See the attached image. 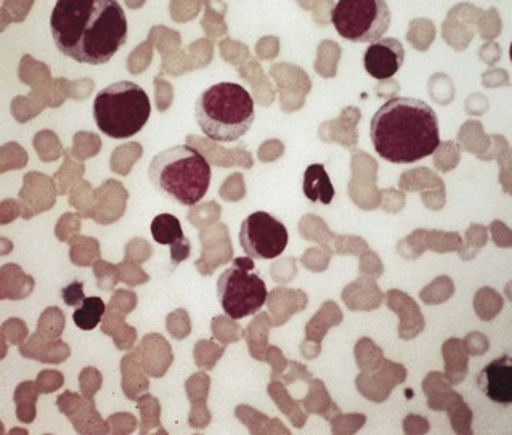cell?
I'll use <instances>...</instances> for the list:
<instances>
[{"label":"cell","instance_id":"52a82bcc","mask_svg":"<svg viewBox=\"0 0 512 435\" xmlns=\"http://www.w3.org/2000/svg\"><path fill=\"white\" fill-rule=\"evenodd\" d=\"M391 21V9L382 0H341L331 10V23L350 42L379 41Z\"/></svg>","mask_w":512,"mask_h":435},{"label":"cell","instance_id":"3957f363","mask_svg":"<svg viewBox=\"0 0 512 435\" xmlns=\"http://www.w3.org/2000/svg\"><path fill=\"white\" fill-rule=\"evenodd\" d=\"M195 114L203 134L222 143L241 139L256 119L251 94L235 82H219L204 90L196 100Z\"/></svg>","mask_w":512,"mask_h":435},{"label":"cell","instance_id":"30bf717a","mask_svg":"<svg viewBox=\"0 0 512 435\" xmlns=\"http://www.w3.org/2000/svg\"><path fill=\"white\" fill-rule=\"evenodd\" d=\"M477 386L488 399L501 405L512 403V360L509 355L495 358L477 376Z\"/></svg>","mask_w":512,"mask_h":435},{"label":"cell","instance_id":"7c38bea8","mask_svg":"<svg viewBox=\"0 0 512 435\" xmlns=\"http://www.w3.org/2000/svg\"><path fill=\"white\" fill-rule=\"evenodd\" d=\"M151 235L155 238L156 243L161 246H169V248L185 238L180 220L172 214L156 216L151 222Z\"/></svg>","mask_w":512,"mask_h":435},{"label":"cell","instance_id":"9c48e42d","mask_svg":"<svg viewBox=\"0 0 512 435\" xmlns=\"http://www.w3.org/2000/svg\"><path fill=\"white\" fill-rule=\"evenodd\" d=\"M403 60H405V49L402 42L394 37L373 42L363 57L366 73L378 81L394 78L402 68Z\"/></svg>","mask_w":512,"mask_h":435},{"label":"cell","instance_id":"8fae6325","mask_svg":"<svg viewBox=\"0 0 512 435\" xmlns=\"http://www.w3.org/2000/svg\"><path fill=\"white\" fill-rule=\"evenodd\" d=\"M304 195L312 203L331 204L334 185L323 164H310L304 172Z\"/></svg>","mask_w":512,"mask_h":435},{"label":"cell","instance_id":"277c9868","mask_svg":"<svg viewBox=\"0 0 512 435\" xmlns=\"http://www.w3.org/2000/svg\"><path fill=\"white\" fill-rule=\"evenodd\" d=\"M150 180L159 192L182 206H195L211 187V166L200 151L177 145L151 159Z\"/></svg>","mask_w":512,"mask_h":435},{"label":"cell","instance_id":"8992f818","mask_svg":"<svg viewBox=\"0 0 512 435\" xmlns=\"http://www.w3.org/2000/svg\"><path fill=\"white\" fill-rule=\"evenodd\" d=\"M254 270L251 261H235L217 281V297L225 314L233 320L259 312L267 302V286Z\"/></svg>","mask_w":512,"mask_h":435},{"label":"cell","instance_id":"6da1fadb","mask_svg":"<svg viewBox=\"0 0 512 435\" xmlns=\"http://www.w3.org/2000/svg\"><path fill=\"white\" fill-rule=\"evenodd\" d=\"M127 18L114 0H58L50 15L53 42L82 65H105L127 41Z\"/></svg>","mask_w":512,"mask_h":435},{"label":"cell","instance_id":"7a4b0ae2","mask_svg":"<svg viewBox=\"0 0 512 435\" xmlns=\"http://www.w3.org/2000/svg\"><path fill=\"white\" fill-rule=\"evenodd\" d=\"M370 137L376 153L389 163H416L439 148V119L423 100L392 98L371 119Z\"/></svg>","mask_w":512,"mask_h":435},{"label":"cell","instance_id":"9a60e30c","mask_svg":"<svg viewBox=\"0 0 512 435\" xmlns=\"http://www.w3.org/2000/svg\"><path fill=\"white\" fill-rule=\"evenodd\" d=\"M188 254H190V241H188L187 238H183L182 241L171 246L172 265L175 267V265H179L180 262L185 261Z\"/></svg>","mask_w":512,"mask_h":435},{"label":"cell","instance_id":"ba28073f","mask_svg":"<svg viewBox=\"0 0 512 435\" xmlns=\"http://www.w3.org/2000/svg\"><path fill=\"white\" fill-rule=\"evenodd\" d=\"M288 240V228L269 212H254L241 224V248L251 259L270 261L281 256Z\"/></svg>","mask_w":512,"mask_h":435},{"label":"cell","instance_id":"4fadbf2b","mask_svg":"<svg viewBox=\"0 0 512 435\" xmlns=\"http://www.w3.org/2000/svg\"><path fill=\"white\" fill-rule=\"evenodd\" d=\"M106 312V305L100 297H86L78 309L74 310L73 320L79 330L90 331L95 330L103 315Z\"/></svg>","mask_w":512,"mask_h":435},{"label":"cell","instance_id":"5bb4252c","mask_svg":"<svg viewBox=\"0 0 512 435\" xmlns=\"http://www.w3.org/2000/svg\"><path fill=\"white\" fill-rule=\"evenodd\" d=\"M82 289H84V285H82L81 281H74L70 286H66L61 291V297H63L65 304L71 305V307H78V304H82V301L86 299Z\"/></svg>","mask_w":512,"mask_h":435},{"label":"cell","instance_id":"5b68a950","mask_svg":"<svg viewBox=\"0 0 512 435\" xmlns=\"http://www.w3.org/2000/svg\"><path fill=\"white\" fill-rule=\"evenodd\" d=\"M150 114V97L135 82H114L95 97V122L98 129L111 139H131L139 134Z\"/></svg>","mask_w":512,"mask_h":435}]
</instances>
